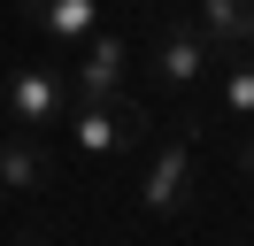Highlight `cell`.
<instances>
[{"label": "cell", "mask_w": 254, "mask_h": 246, "mask_svg": "<svg viewBox=\"0 0 254 246\" xmlns=\"http://www.w3.org/2000/svg\"><path fill=\"white\" fill-rule=\"evenodd\" d=\"M69 146L85 154V162H116V154H131L146 138V108L139 100H124V92H116V100H69Z\"/></svg>", "instance_id": "cell-1"}, {"label": "cell", "mask_w": 254, "mask_h": 246, "mask_svg": "<svg viewBox=\"0 0 254 246\" xmlns=\"http://www.w3.org/2000/svg\"><path fill=\"white\" fill-rule=\"evenodd\" d=\"M192 177H200V154H192V138L177 131L170 146H154V162H146L139 208H146V215H185V208H192Z\"/></svg>", "instance_id": "cell-2"}, {"label": "cell", "mask_w": 254, "mask_h": 246, "mask_svg": "<svg viewBox=\"0 0 254 246\" xmlns=\"http://www.w3.org/2000/svg\"><path fill=\"white\" fill-rule=\"evenodd\" d=\"M62 116H69L62 69H8V131H54Z\"/></svg>", "instance_id": "cell-3"}, {"label": "cell", "mask_w": 254, "mask_h": 246, "mask_svg": "<svg viewBox=\"0 0 254 246\" xmlns=\"http://www.w3.org/2000/svg\"><path fill=\"white\" fill-rule=\"evenodd\" d=\"M208 69H216L208 31L192 23V15H170V23L154 31V77H162V85H200Z\"/></svg>", "instance_id": "cell-4"}, {"label": "cell", "mask_w": 254, "mask_h": 246, "mask_svg": "<svg viewBox=\"0 0 254 246\" xmlns=\"http://www.w3.org/2000/svg\"><path fill=\"white\" fill-rule=\"evenodd\" d=\"M124 69H131V46L116 31H93L85 39V62L69 69V100H116L124 92Z\"/></svg>", "instance_id": "cell-5"}, {"label": "cell", "mask_w": 254, "mask_h": 246, "mask_svg": "<svg viewBox=\"0 0 254 246\" xmlns=\"http://www.w3.org/2000/svg\"><path fill=\"white\" fill-rule=\"evenodd\" d=\"M0 184H8V200H47L54 169H47V146H39V131H0Z\"/></svg>", "instance_id": "cell-6"}, {"label": "cell", "mask_w": 254, "mask_h": 246, "mask_svg": "<svg viewBox=\"0 0 254 246\" xmlns=\"http://www.w3.org/2000/svg\"><path fill=\"white\" fill-rule=\"evenodd\" d=\"M192 23L208 31V46H216V54L254 46V0H192Z\"/></svg>", "instance_id": "cell-7"}, {"label": "cell", "mask_w": 254, "mask_h": 246, "mask_svg": "<svg viewBox=\"0 0 254 246\" xmlns=\"http://www.w3.org/2000/svg\"><path fill=\"white\" fill-rule=\"evenodd\" d=\"M31 15L47 23V39H93L100 0H31Z\"/></svg>", "instance_id": "cell-8"}, {"label": "cell", "mask_w": 254, "mask_h": 246, "mask_svg": "<svg viewBox=\"0 0 254 246\" xmlns=\"http://www.w3.org/2000/svg\"><path fill=\"white\" fill-rule=\"evenodd\" d=\"M223 116L254 131V62H231L223 69Z\"/></svg>", "instance_id": "cell-9"}, {"label": "cell", "mask_w": 254, "mask_h": 246, "mask_svg": "<svg viewBox=\"0 0 254 246\" xmlns=\"http://www.w3.org/2000/svg\"><path fill=\"white\" fill-rule=\"evenodd\" d=\"M247 177H254V146H247Z\"/></svg>", "instance_id": "cell-10"}, {"label": "cell", "mask_w": 254, "mask_h": 246, "mask_svg": "<svg viewBox=\"0 0 254 246\" xmlns=\"http://www.w3.org/2000/svg\"><path fill=\"white\" fill-rule=\"evenodd\" d=\"M0 208H8V184H0Z\"/></svg>", "instance_id": "cell-11"}]
</instances>
